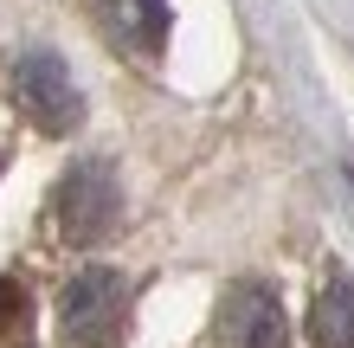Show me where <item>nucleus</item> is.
<instances>
[{
    "label": "nucleus",
    "mask_w": 354,
    "mask_h": 348,
    "mask_svg": "<svg viewBox=\"0 0 354 348\" xmlns=\"http://www.w3.org/2000/svg\"><path fill=\"white\" fill-rule=\"evenodd\" d=\"M13 97L46 136H65V129H77V116H84V97H77V84H71V71H65L58 52H26L19 58L13 65Z\"/></svg>",
    "instance_id": "3"
},
{
    "label": "nucleus",
    "mask_w": 354,
    "mask_h": 348,
    "mask_svg": "<svg viewBox=\"0 0 354 348\" xmlns=\"http://www.w3.org/2000/svg\"><path fill=\"white\" fill-rule=\"evenodd\" d=\"M58 232H65L71 245H97L116 232L122 219V187L110 174V161H77V168L58 181Z\"/></svg>",
    "instance_id": "2"
},
{
    "label": "nucleus",
    "mask_w": 354,
    "mask_h": 348,
    "mask_svg": "<svg viewBox=\"0 0 354 348\" xmlns=\"http://www.w3.org/2000/svg\"><path fill=\"white\" fill-rule=\"evenodd\" d=\"M122 322H129V284L122 271H77L58 297V342L65 348H116L122 342Z\"/></svg>",
    "instance_id": "1"
},
{
    "label": "nucleus",
    "mask_w": 354,
    "mask_h": 348,
    "mask_svg": "<svg viewBox=\"0 0 354 348\" xmlns=\"http://www.w3.org/2000/svg\"><path fill=\"white\" fill-rule=\"evenodd\" d=\"M219 348H290L283 303L264 284H232L219 303Z\"/></svg>",
    "instance_id": "4"
},
{
    "label": "nucleus",
    "mask_w": 354,
    "mask_h": 348,
    "mask_svg": "<svg viewBox=\"0 0 354 348\" xmlns=\"http://www.w3.org/2000/svg\"><path fill=\"white\" fill-rule=\"evenodd\" d=\"M91 13H97V26L136 58H155L168 46V0H91Z\"/></svg>",
    "instance_id": "5"
},
{
    "label": "nucleus",
    "mask_w": 354,
    "mask_h": 348,
    "mask_svg": "<svg viewBox=\"0 0 354 348\" xmlns=\"http://www.w3.org/2000/svg\"><path fill=\"white\" fill-rule=\"evenodd\" d=\"M26 329H32V297L13 277H0V348H19Z\"/></svg>",
    "instance_id": "7"
},
{
    "label": "nucleus",
    "mask_w": 354,
    "mask_h": 348,
    "mask_svg": "<svg viewBox=\"0 0 354 348\" xmlns=\"http://www.w3.org/2000/svg\"><path fill=\"white\" fill-rule=\"evenodd\" d=\"M309 348H354V277H328L309 310Z\"/></svg>",
    "instance_id": "6"
}]
</instances>
